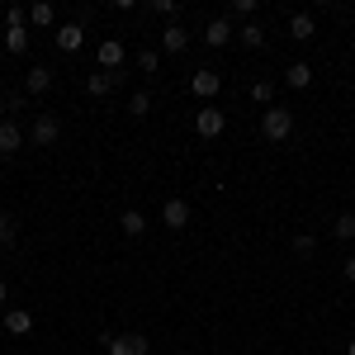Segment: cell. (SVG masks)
I'll return each instance as SVG.
<instances>
[{
    "label": "cell",
    "instance_id": "obj_21",
    "mask_svg": "<svg viewBox=\"0 0 355 355\" xmlns=\"http://www.w3.org/2000/svg\"><path fill=\"white\" fill-rule=\"evenodd\" d=\"M331 237H341V242H355V214H341V218L331 223Z\"/></svg>",
    "mask_w": 355,
    "mask_h": 355
},
{
    "label": "cell",
    "instance_id": "obj_10",
    "mask_svg": "<svg viewBox=\"0 0 355 355\" xmlns=\"http://www.w3.org/2000/svg\"><path fill=\"white\" fill-rule=\"evenodd\" d=\"M204 43H209V48H227V43H232V19H227V15H223V19H209Z\"/></svg>",
    "mask_w": 355,
    "mask_h": 355
},
{
    "label": "cell",
    "instance_id": "obj_29",
    "mask_svg": "<svg viewBox=\"0 0 355 355\" xmlns=\"http://www.w3.org/2000/svg\"><path fill=\"white\" fill-rule=\"evenodd\" d=\"M294 251H299V256H308V251H313V237H308V232H303V237H294Z\"/></svg>",
    "mask_w": 355,
    "mask_h": 355
},
{
    "label": "cell",
    "instance_id": "obj_13",
    "mask_svg": "<svg viewBox=\"0 0 355 355\" xmlns=\"http://www.w3.org/2000/svg\"><path fill=\"white\" fill-rule=\"evenodd\" d=\"M81 43H85L81 24H62L57 28V48H62V53H81Z\"/></svg>",
    "mask_w": 355,
    "mask_h": 355
},
{
    "label": "cell",
    "instance_id": "obj_20",
    "mask_svg": "<svg viewBox=\"0 0 355 355\" xmlns=\"http://www.w3.org/2000/svg\"><path fill=\"white\" fill-rule=\"evenodd\" d=\"M147 110H152V95H147V90H133V95H128V114H133V119H147Z\"/></svg>",
    "mask_w": 355,
    "mask_h": 355
},
{
    "label": "cell",
    "instance_id": "obj_3",
    "mask_svg": "<svg viewBox=\"0 0 355 355\" xmlns=\"http://www.w3.org/2000/svg\"><path fill=\"white\" fill-rule=\"evenodd\" d=\"M223 128H227V114H223L218 105H204V110L194 114V133L204 137V142H214V137H223Z\"/></svg>",
    "mask_w": 355,
    "mask_h": 355
},
{
    "label": "cell",
    "instance_id": "obj_24",
    "mask_svg": "<svg viewBox=\"0 0 355 355\" xmlns=\"http://www.w3.org/2000/svg\"><path fill=\"white\" fill-rule=\"evenodd\" d=\"M157 67H162V53H157V48H142V53H137V71H147V76H152Z\"/></svg>",
    "mask_w": 355,
    "mask_h": 355
},
{
    "label": "cell",
    "instance_id": "obj_12",
    "mask_svg": "<svg viewBox=\"0 0 355 355\" xmlns=\"http://www.w3.org/2000/svg\"><path fill=\"white\" fill-rule=\"evenodd\" d=\"M5 331H10V336H28V331H33V313H28V308H10V313H5Z\"/></svg>",
    "mask_w": 355,
    "mask_h": 355
},
{
    "label": "cell",
    "instance_id": "obj_25",
    "mask_svg": "<svg viewBox=\"0 0 355 355\" xmlns=\"http://www.w3.org/2000/svg\"><path fill=\"white\" fill-rule=\"evenodd\" d=\"M251 100L270 110V100H275V81H256V85H251Z\"/></svg>",
    "mask_w": 355,
    "mask_h": 355
},
{
    "label": "cell",
    "instance_id": "obj_32",
    "mask_svg": "<svg viewBox=\"0 0 355 355\" xmlns=\"http://www.w3.org/2000/svg\"><path fill=\"white\" fill-rule=\"evenodd\" d=\"M346 355H355V341H351V346H346Z\"/></svg>",
    "mask_w": 355,
    "mask_h": 355
},
{
    "label": "cell",
    "instance_id": "obj_2",
    "mask_svg": "<svg viewBox=\"0 0 355 355\" xmlns=\"http://www.w3.org/2000/svg\"><path fill=\"white\" fill-rule=\"evenodd\" d=\"M261 133L270 137V142H284V137L294 133V114L284 110V105H270V110L261 114Z\"/></svg>",
    "mask_w": 355,
    "mask_h": 355
},
{
    "label": "cell",
    "instance_id": "obj_28",
    "mask_svg": "<svg viewBox=\"0 0 355 355\" xmlns=\"http://www.w3.org/2000/svg\"><path fill=\"white\" fill-rule=\"evenodd\" d=\"M152 15H162V19H175V0H152Z\"/></svg>",
    "mask_w": 355,
    "mask_h": 355
},
{
    "label": "cell",
    "instance_id": "obj_5",
    "mask_svg": "<svg viewBox=\"0 0 355 355\" xmlns=\"http://www.w3.org/2000/svg\"><path fill=\"white\" fill-rule=\"evenodd\" d=\"M190 90L199 95V100H214V95L223 90V76H218V71H209V67H199V71L190 76Z\"/></svg>",
    "mask_w": 355,
    "mask_h": 355
},
{
    "label": "cell",
    "instance_id": "obj_1",
    "mask_svg": "<svg viewBox=\"0 0 355 355\" xmlns=\"http://www.w3.org/2000/svg\"><path fill=\"white\" fill-rule=\"evenodd\" d=\"M5 53L10 57L28 53V10H19V5L5 10Z\"/></svg>",
    "mask_w": 355,
    "mask_h": 355
},
{
    "label": "cell",
    "instance_id": "obj_19",
    "mask_svg": "<svg viewBox=\"0 0 355 355\" xmlns=\"http://www.w3.org/2000/svg\"><path fill=\"white\" fill-rule=\"evenodd\" d=\"M119 227H123L128 237H142V232H147V218H142L137 209H123V218H119Z\"/></svg>",
    "mask_w": 355,
    "mask_h": 355
},
{
    "label": "cell",
    "instance_id": "obj_9",
    "mask_svg": "<svg viewBox=\"0 0 355 355\" xmlns=\"http://www.w3.org/2000/svg\"><path fill=\"white\" fill-rule=\"evenodd\" d=\"M24 147V133H19V123L15 119H0V157H15Z\"/></svg>",
    "mask_w": 355,
    "mask_h": 355
},
{
    "label": "cell",
    "instance_id": "obj_31",
    "mask_svg": "<svg viewBox=\"0 0 355 355\" xmlns=\"http://www.w3.org/2000/svg\"><path fill=\"white\" fill-rule=\"evenodd\" d=\"M5 303H10V289H5V279H0V308H5Z\"/></svg>",
    "mask_w": 355,
    "mask_h": 355
},
{
    "label": "cell",
    "instance_id": "obj_15",
    "mask_svg": "<svg viewBox=\"0 0 355 355\" xmlns=\"http://www.w3.org/2000/svg\"><path fill=\"white\" fill-rule=\"evenodd\" d=\"M162 48H166V53H185V48H190V33H185L180 24H166V33H162Z\"/></svg>",
    "mask_w": 355,
    "mask_h": 355
},
{
    "label": "cell",
    "instance_id": "obj_30",
    "mask_svg": "<svg viewBox=\"0 0 355 355\" xmlns=\"http://www.w3.org/2000/svg\"><path fill=\"white\" fill-rule=\"evenodd\" d=\"M341 275H346V279H351V284H355V256H351V261H346V266H341Z\"/></svg>",
    "mask_w": 355,
    "mask_h": 355
},
{
    "label": "cell",
    "instance_id": "obj_6",
    "mask_svg": "<svg viewBox=\"0 0 355 355\" xmlns=\"http://www.w3.org/2000/svg\"><path fill=\"white\" fill-rule=\"evenodd\" d=\"M95 57H100V71H119V67H123V57H128V48H123L119 38H105V43L95 48Z\"/></svg>",
    "mask_w": 355,
    "mask_h": 355
},
{
    "label": "cell",
    "instance_id": "obj_23",
    "mask_svg": "<svg viewBox=\"0 0 355 355\" xmlns=\"http://www.w3.org/2000/svg\"><path fill=\"white\" fill-rule=\"evenodd\" d=\"M237 38H242V48H261V43H266V28H261V24H242Z\"/></svg>",
    "mask_w": 355,
    "mask_h": 355
},
{
    "label": "cell",
    "instance_id": "obj_16",
    "mask_svg": "<svg viewBox=\"0 0 355 355\" xmlns=\"http://www.w3.org/2000/svg\"><path fill=\"white\" fill-rule=\"evenodd\" d=\"M289 33H294V38H299V43H308V38H313V33H318V19H313V15H294V19H289Z\"/></svg>",
    "mask_w": 355,
    "mask_h": 355
},
{
    "label": "cell",
    "instance_id": "obj_18",
    "mask_svg": "<svg viewBox=\"0 0 355 355\" xmlns=\"http://www.w3.org/2000/svg\"><path fill=\"white\" fill-rule=\"evenodd\" d=\"M284 81L294 85V90H308V85H313V67H308V62H294V67L284 71Z\"/></svg>",
    "mask_w": 355,
    "mask_h": 355
},
{
    "label": "cell",
    "instance_id": "obj_17",
    "mask_svg": "<svg viewBox=\"0 0 355 355\" xmlns=\"http://www.w3.org/2000/svg\"><path fill=\"white\" fill-rule=\"evenodd\" d=\"M53 19H57V10L48 5V0H38V5H28V24H33V28H53Z\"/></svg>",
    "mask_w": 355,
    "mask_h": 355
},
{
    "label": "cell",
    "instance_id": "obj_7",
    "mask_svg": "<svg viewBox=\"0 0 355 355\" xmlns=\"http://www.w3.org/2000/svg\"><path fill=\"white\" fill-rule=\"evenodd\" d=\"M162 223L171 227V232L190 227V204H185V199H166V204H162Z\"/></svg>",
    "mask_w": 355,
    "mask_h": 355
},
{
    "label": "cell",
    "instance_id": "obj_26",
    "mask_svg": "<svg viewBox=\"0 0 355 355\" xmlns=\"http://www.w3.org/2000/svg\"><path fill=\"white\" fill-rule=\"evenodd\" d=\"M256 15V0H232L227 5V19H251Z\"/></svg>",
    "mask_w": 355,
    "mask_h": 355
},
{
    "label": "cell",
    "instance_id": "obj_27",
    "mask_svg": "<svg viewBox=\"0 0 355 355\" xmlns=\"http://www.w3.org/2000/svg\"><path fill=\"white\" fill-rule=\"evenodd\" d=\"M28 110V95L24 90H10V95H5V114H24Z\"/></svg>",
    "mask_w": 355,
    "mask_h": 355
},
{
    "label": "cell",
    "instance_id": "obj_22",
    "mask_svg": "<svg viewBox=\"0 0 355 355\" xmlns=\"http://www.w3.org/2000/svg\"><path fill=\"white\" fill-rule=\"evenodd\" d=\"M15 242H19V223L10 214H0V246H15Z\"/></svg>",
    "mask_w": 355,
    "mask_h": 355
},
{
    "label": "cell",
    "instance_id": "obj_4",
    "mask_svg": "<svg viewBox=\"0 0 355 355\" xmlns=\"http://www.w3.org/2000/svg\"><path fill=\"white\" fill-rule=\"evenodd\" d=\"M114 85H123V71H95V76H85V95L90 100H105Z\"/></svg>",
    "mask_w": 355,
    "mask_h": 355
},
{
    "label": "cell",
    "instance_id": "obj_8",
    "mask_svg": "<svg viewBox=\"0 0 355 355\" xmlns=\"http://www.w3.org/2000/svg\"><path fill=\"white\" fill-rule=\"evenodd\" d=\"M28 137H33L38 147H53L57 137H62V123H57L53 114H38V119H33V133H28Z\"/></svg>",
    "mask_w": 355,
    "mask_h": 355
},
{
    "label": "cell",
    "instance_id": "obj_11",
    "mask_svg": "<svg viewBox=\"0 0 355 355\" xmlns=\"http://www.w3.org/2000/svg\"><path fill=\"white\" fill-rule=\"evenodd\" d=\"M110 355H147V336H142V331H128V336H114Z\"/></svg>",
    "mask_w": 355,
    "mask_h": 355
},
{
    "label": "cell",
    "instance_id": "obj_14",
    "mask_svg": "<svg viewBox=\"0 0 355 355\" xmlns=\"http://www.w3.org/2000/svg\"><path fill=\"white\" fill-rule=\"evenodd\" d=\"M48 90H53V71L48 67H33L24 76V95H48Z\"/></svg>",
    "mask_w": 355,
    "mask_h": 355
}]
</instances>
